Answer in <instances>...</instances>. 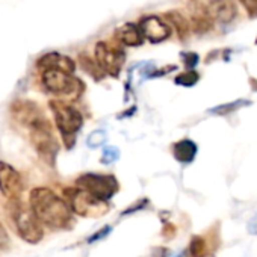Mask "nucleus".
Listing matches in <instances>:
<instances>
[{
	"label": "nucleus",
	"mask_w": 257,
	"mask_h": 257,
	"mask_svg": "<svg viewBox=\"0 0 257 257\" xmlns=\"http://www.w3.org/2000/svg\"><path fill=\"white\" fill-rule=\"evenodd\" d=\"M112 231V228L109 227V225H106V227H103L100 231H97V233H94L89 239H88V243H92V242H97V240H100V239H103V237H106L109 233Z\"/></svg>",
	"instance_id": "5701e85b"
},
{
	"label": "nucleus",
	"mask_w": 257,
	"mask_h": 257,
	"mask_svg": "<svg viewBox=\"0 0 257 257\" xmlns=\"http://www.w3.org/2000/svg\"><path fill=\"white\" fill-rule=\"evenodd\" d=\"M167 19L170 20V23L176 28V31H177V34H179V37L182 38V40H186L188 38V35H189V23H188V20L179 13V11H173V13H167Z\"/></svg>",
	"instance_id": "2eb2a0df"
},
{
	"label": "nucleus",
	"mask_w": 257,
	"mask_h": 257,
	"mask_svg": "<svg viewBox=\"0 0 257 257\" xmlns=\"http://www.w3.org/2000/svg\"><path fill=\"white\" fill-rule=\"evenodd\" d=\"M249 17H257V0H239Z\"/></svg>",
	"instance_id": "412c9836"
},
{
	"label": "nucleus",
	"mask_w": 257,
	"mask_h": 257,
	"mask_svg": "<svg viewBox=\"0 0 257 257\" xmlns=\"http://www.w3.org/2000/svg\"><path fill=\"white\" fill-rule=\"evenodd\" d=\"M104 143H106V132H103V131L92 132L86 140V144H88L89 149H97V147L103 146Z\"/></svg>",
	"instance_id": "6ab92c4d"
},
{
	"label": "nucleus",
	"mask_w": 257,
	"mask_h": 257,
	"mask_svg": "<svg viewBox=\"0 0 257 257\" xmlns=\"http://www.w3.org/2000/svg\"><path fill=\"white\" fill-rule=\"evenodd\" d=\"M25 191L22 174L10 164L0 161V192L10 201L20 200Z\"/></svg>",
	"instance_id": "6e6552de"
},
{
	"label": "nucleus",
	"mask_w": 257,
	"mask_h": 257,
	"mask_svg": "<svg viewBox=\"0 0 257 257\" xmlns=\"http://www.w3.org/2000/svg\"><path fill=\"white\" fill-rule=\"evenodd\" d=\"M173 155H174L176 161H179L182 164H189L197 156V144L192 143L191 140L179 141L173 147Z\"/></svg>",
	"instance_id": "4468645a"
},
{
	"label": "nucleus",
	"mask_w": 257,
	"mask_h": 257,
	"mask_svg": "<svg viewBox=\"0 0 257 257\" xmlns=\"http://www.w3.org/2000/svg\"><path fill=\"white\" fill-rule=\"evenodd\" d=\"M7 248H10V236L5 227L0 224V249H7Z\"/></svg>",
	"instance_id": "b1692460"
},
{
	"label": "nucleus",
	"mask_w": 257,
	"mask_h": 257,
	"mask_svg": "<svg viewBox=\"0 0 257 257\" xmlns=\"http://www.w3.org/2000/svg\"><path fill=\"white\" fill-rule=\"evenodd\" d=\"M255 43H257V41H255Z\"/></svg>",
	"instance_id": "a878e982"
},
{
	"label": "nucleus",
	"mask_w": 257,
	"mask_h": 257,
	"mask_svg": "<svg viewBox=\"0 0 257 257\" xmlns=\"http://www.w3.org/2000/svg\"><path fill=\"white\" fill-rule=\"evenodd\" d=\"M207 11L210 19L221 25L231 23L237 16V8L233 0H209Z\"/></svg>",
	"instance_id": "9b49d317"
},
{
	"label": "nucleus",
	"mask_w": 257,
	"mask_h": 257,
	"mask_svg": "<svg viewBox=\"0 0 257 257\" xmlns=\"http://www.w3.org/2000/svg\"><path fill=\"white\" fill-rule=\"evenodd\" d=\"M115 37H116V40L122 46H127V47L141 46L143 44V40H144V35L141 32V28L140 26H135L132 23H127L122 28H119L116 31Z\"/></svg>",
	"instance_id": "ddd939ff"
},
{
	"label": "nucleus",
	"mask_w": 257,
	"mask_h": 257,
	"mask_svg": "<svg viewBox=\"0 0 257 257\" xmlns=\"http://www.w3.org/2000/svg\"><path fill=\"white\" fill-rule=\"evenodd\" d=\"M76 185L79 188L91 192L97 198H101L106 201L110 200L118 191L116 179L113 176H107V174H94V173L82 174L76 180Z\"/></svg>",
	"instance_id": "0eeeda50"
},
{
	"label": "nucleus",
	"mask_w": 257,
	"mask_h": 257,
	"mask_svg": "<svg viewBox=\"0 0 257 257\" xmlns=\"http://www.w3.org/2000/svg\"><path fill=\"white\" fill-rule=\"evenodd\" d=\"M29 206L37 218L53 230H67L73 225V210L67 200L49 188H35L29 194Z\"/></svg>",
	"instance_id": "f257e3e1"
},
{
	"label": "nucleus",
	"mask_w": 257,
	"mask_h": 257,
	"mask_svg": "<svg viewBox=\"0 0 257 257\" xmlns=\"http://www.w3.org/2000/svg\"><path fill=\"white\" fill-rule=\"evenodd\" d=\"M182 58H183V61H185L186 68H194V67L198 64V55H197V53H194V52L182 53Z\"/></svg>",
	"instance_id": "4be33fe9"
},
{
	"label": "nucleus",
	"mask_w": 257,
	"mask_h": 257,
	"mask_svg": "<svg viewBox=\"0 0 257 257\" xmlns=\"http://www.w3.org/2000/svg\"><path fill=\"white\" fill-rule=\"evenodd\" d=\"M198 79H200L198 73H195V71H188V73L179 74V76L176 77L174 82H176L177 85H180V86L189 88V86H194V85L198 82Z\"/></svg>",
	"instance_id": "a211bd4d"
},
{
	"label": "nucleus",
	"mask_w": 257,
	"mask_h": 257,
	"mask_svg": "<svg viewBox=\"0 0 257 257\" xmlns=\"http://www.w3.org/2000/svg\"><path fill=\"white\" fill-rule=\"evenodd\" d=\"M119 158V150L116 149V147H106L104 150H103V156H101V162L103 164H106V165H109V164H113L116 159Z\"/></svg>",
	"instance_id": "aec40b11"
},
{
	"label": "nucleus",
	"mask_w": 257,
	"mask_h": 257,
	"mask_svg": "<svg viewBox=\"0 0 257 257\" xmlns=\"http://www.w3.org/2000/svg\"><path fill=\"white\" fill-rule=\"evenodd\" d=\"M249 104H251L249 101L239 98V100H234L231 103H224V104L215 106V107L209 109V112L213 113V115H227V113H231V112H234V110H237V109H240L243 106H249Z\"/></svg>",
	"instance_id": "dca6fc26"
},
{
	"label": "nucleus",
	"mask_w": 257,
	"mask_h": 257,
	"mask_svg": "<svg viewBox=\"0 0 257 257\" xmlns=\"http://www.w3.org/2000/svg\"><path fill=\"white\" fill-rule=\"evenodd\" d=\"M248 231L251 234H257V213L249 219V222H248Z\"/></svg>",
	"instance_id": "393cba45"
},
{
	"label": "nucleus",
	"mask_w": 257,
	"mask_h": 257,
	"mask_svg": "<svg viewBox=\"0 0 257 257\" xmlns=\"http://www.w3.org/2000/svg\"><path fill=\"white\" fill-rule=\"evenodd\" d=\"M41 79L44 88L58 97L76 100L83 91V83L77 77H74L73 73H67L64 70H44L41 71Z\"/></svg>",
	"instance_id": "423d86ee"
},
{
	"label": "nucleus",
	"mask_w": 257,
	"mask_h": 257,
	"mask_svg": "<svg viewBox=\"0 0 257 257\" xmlns=\"http://www.w3.org/2000/svg\"><path fill=\"white\" fill-rule=\"evenodd\" d=\"M189 252L192 257H206L207 255V243L201 236H194L189 243Z\"/></svg>",
	"instance_id": "f3484780"
},
{
	"label": "nucleus",
	"mask_w": 257,
	"mask_h": 257,
	"mask_svg": "<svg viewBox=\"0 0 257 257\" xmlns=\"http://www.w3.org/2000/svg\"><path fill=\"white\" fill-rule=\"evenodd\" d=\"M95 61L104 73L116 77L124 64V53L107 43H98L95 46Z\"/></svg>",
	"instance_id": "1a4fd4ad"
},
{
	"label": "nucleus",
	"mask_w": 257,
	"mask_h": 257,
	"mask_svg": "<svg viewBox=\"0 0 257 257\" xmlns=\"http://www.w3.org/2000/svg\"><path fill=\"white\" fill-rule=\"evenodd\" d=\"M140 28L144 38H147L152 43H161L171 35V28L158 16L144 17L140 23Z\"/></svg>",
	"instance_id": "9d476101"
},
{
	"label": "nucleus",
	"mask_w": 257,
	"mask_h": 257,
	"mask_svg": "<svg viewBox=\"0 0 257 257\" xmlns=\"http://www.w3.org/2000/svg\"><path fill=\"white\" fill-rule=\"evenodd\" d=\"M25 127L28 128L29 140L34 146L35 152L40 155V158L44 162H47L49 165L53 167L55 159L59 152V144L53 135L49 119L43 113H40L32 121H29Z\"/></svg>",
	"instance_id": "f03ea898"
},
{
	"label": "nucleus",
	"mask_w": 257,
	"mask_h": 257,
	"mask_svg": "<svg viewBox=\"0 0 257 257\" xmlns=\"http://www.w3.org/2000/svg\"><path fill=\"white\" fill-rule=\"evenodd\" d=\"M37 68L40 71L56 68V70H64L67 73H74L76 65H74V61L71 58L64 56V55L56 53V52H52V53H47V55L41 56L37 61Z\"/></svg>",
	"instance_id": "f8f14e48"
},
{
	"label": "nucleus",
	"mask_w": 257,
	"mask_h": 257,
	"mask_svg": "<svg viewBox=\"0 0 257 257\" xmlns=\"http://www.w3.org/2000/svg\"><path fill=\"white\" fill-rule=\"evenodd\" d=\"M58 131L67 149H71L76 143V135L83 125L82 113L73 106L64 103L62 100H52L49 103Z\"/></svg>",
	"instance_id": "20e7f679"
},
{
	"label": "nucleus",
	"mask_w": 257,
	"mask_h": 257,
	"mask_svg": "<svg viewBox=\"0 0 257 257\" xmlns=\"http://www.w3.org/2000/svg\"><path fill=\"white\" fill-rule=\"evenodd\" d=\"M65 200L71 207L73 213L83 218H98L109 212V203L106 200L97 198L91 192L82 188H67L64 191Z\"/></svg>",
	"instance_id": "39448f33"
},
{
	"label": "nucleus",
	"mask_w": 257,
	"mask_h": 257,
	"mask_svg": "<svg viewBox=\"0 0 257 257\" xmlns=\"http://www.w3.org/2000/svg\"><path fill=\"white\" fill-rule=\"evenodd\" d=\"M10 212L16 230L25 242L35 245L43 240L44 237L43 222L37 218L31 206L28 207L26 204L22 203V200H13L10 201Z\"/></svg>",
	"instance_id": "7ed1b4c3"
}]
</instances>
